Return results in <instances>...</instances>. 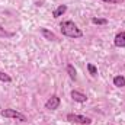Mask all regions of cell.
<instances>
[{"label":"cell","mask_w":125,"mask_h":125,"mask_svg":"<svg viewBox=\"0 0 125 125\" xmlns=\"http://www.w3.org/2000/svg\"><path fill=\"white\" fill-rule=\"evenodd\" d=\"M60 31L64 36L71 38V39H79L83 36V31L73 21H62L60 23Z\"/></svg>","instance_id":"cell-1"},{"label":"cell","mask_w":125,"mask_h":125,"mask_svg":"<svg viewBox=\"0 0 125 125\" xmlns=\"http://www.w3.org/2000/svg\"><path fill=\"white\" fill-rule=\"evenodd\" d=\"M0 115H1L3 118L16 119V121H19V122H26V121H28V118H26L25 114H22V112H19V111H16V109H12V108L3 109V111L0 112Z\"/></svg>","instance_id":"cell-2"},{"label":"cell","mask_w":125,"mask_h":125,"mask_svg":"<svg viewBox=\"0 0 125 125\" xmlns=\"http://www.w3.org/2000/svg\"><path fill=\"white\" fill-rule=\"evenodd\" d=\"M65 118L71 124H80V125H90L92 124V118L84 116V115H79V114H67Z\"/></svg>","instance_id":"cell-3"},{"label":"cell","mask_w":125,"mask_h":125,"mask_svg":"<svg viewBox=\"0 0 125 125\" xmlns=\"http://www.w3.org/2000/svg\"><path fill=\"white\" fill-rule=\"evenodd\" d=\"M60 103H61V99H60L57 94H52V96L48 97V100L45 102V109H48V111H55V109H58Z\"/></svg>","instance_id":"cell-4"},{"label":"cell","mask_w":125,"mask_h":125,"mask_svg":"<svg viewBox=\"0 0 125 125\" xmlns=\"http://www.w3.org/2000/svg\"><path fill=\"white\" fill-rule=\"evenodd\" d=\"M39 32H41V35H42V36H44L47 41H51V42H55V41H58L57 35H55L52 31H50L48 28H39Z\"/></svg>","instance_id":"cell-5"},{"label":"cell","mask_w":125,"mask_h":125,"mask_svg":"<svg viewBox=\"0 0 125 125\" xmlns=\"http://www.w3.org/2000/svg\"><path fill=\"white\" fill-rule=\"evenodd\" d=\"M71 99L74 100V102H77V103H84L86 100H87V96L83 93V92H80V90H71Z\"/></svg>","instance_id":"cell-6"},{"label":"cell","mask_w":125,"mask_h":125,"mask_svg":"<svg viewBox=\"0 0 125 125\" xmlns=\"http://www.w3.org/2000/svg\"><path fill=\"white\" fill-rule=\"evenodd\" d=\"M114 44H115V47H118V48H125V31H121L115 35Z\"/></svg>","instance_id":"cell-7"},{"label":"cell","mask_w":125,"mask_h":125,"mask_svg":"<svg viewBox=\"0 0 125 125\" xmlns=\"http://www.w3.org/2000/svg\"><path fill=\"white\" fill-rule=\"evenodd\" d=\"M67 4H58L57 6V9H54L52 10V18H55V19H58L60 16H62L65 12H67Z\"/></svg>","instance_id":"cell-8"},{"label":"cell","mask_w":125,"mask_h":125,"mask_svg":"<svg viewBox=\"0 0 125 125\" xmlns=\"http://www.w3.org/2000/svg\"><path fill=\"white\" fill-rule=\"evenodd\" d=\"M65 71H67L68 77H70L73 82H76V80H77V71H76V68H74V65H73V64H67Z\"/></svg>","instance_id":"cell-9"},{"label":"cell","mask_w":125,"mask_h":125,"mask_svg":"<svg viewBox=\"0 0 125 125\" xmlns=\"http://www.w3.org/2000/svg\"><path fill=\"white\" fill-rule=\"evenodd\" d=\"M112 82H114V86H116V87H125V77L121 74L115 76Z\"/></svg>","instance_id":"cell-10"},{"label":"cell","mask_w":125,"mask_h":125,"mask_svg":"<svg viewBox=\"0 0 125 125\" xmlns=\"http://www.w3.org/2000/svg\"><path fill=\"white\" fill-rule=\"evenodd\" d=\"M108 19L106 18H92V23L93 25H97V26H105L108 25Z\"/></svg>","instance_id":"cell-11"},{"label":"cell","mask_w":125,"mask_h":125,"mask_svg":"<svg viewBox=\"0 0 125 125\" xmlns=\"http://www.w3.org/2000/svg\"><path fill=\"white\" fill-rule=\"evenodd\" d=\"M87 71L92 77H97V67L92 64V62H87Z\"/></svg>","instance_id":"cell-12"},{"label":"cell","mask_w":125,"mask_h":125,"mask_svg":"<svg viewBox=\"0 0 125 125\" xmlns=\"http://www.w3.org/2000/svg\"><path fill=\"white\" fill-rule=\"evenodd\" d=\"M0 82H3V83H12V77L6 71H1L0 70Z\"/></svg>","instance_id":"cell-13"},{"label":"cell","mask_w":125,"mask_h":125,"mask_svg":"<svg viewBox=\"0 0 125 125\" xmlns=\"http://www.w3.org/2000/svg\"><path fill=\"white\" fill-rule=\"evenodd\" d=\"M15 33L13 32H9V31H6L1 25H0V38H12Z\"/></svg>","instance_id":"cell-14"},{"label":"cell","mask_w":125,"mask_h":125,"mask_svg":"<svg viewBox=\"0 0 125 125\" xmlns=\"http://www.w3.org/2000/svg\"><path fill=\"white\" fill-rule=\"evenodd\" d=\"M100 1H105V3H109V4H121L124 0H100Z\"/></svg>","instance_id":"cell-15"}]
</instances>
